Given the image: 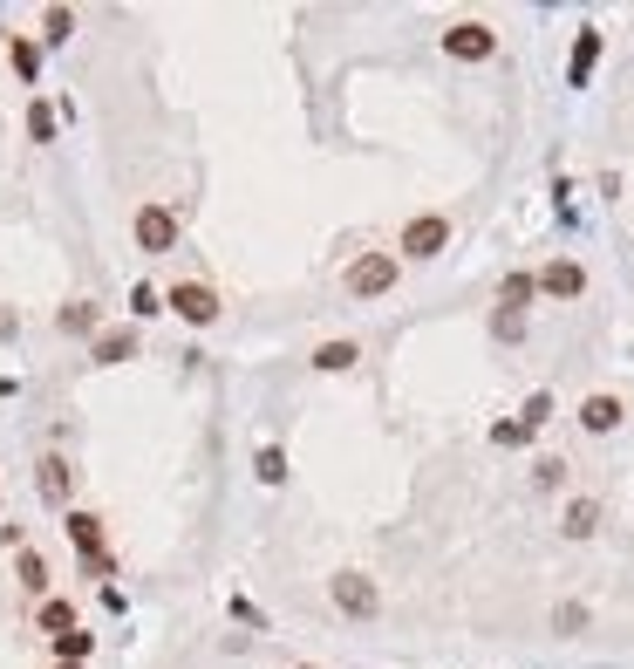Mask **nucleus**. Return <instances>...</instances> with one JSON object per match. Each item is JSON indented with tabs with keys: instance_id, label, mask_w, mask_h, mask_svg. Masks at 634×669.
I'll list each match as a JSON object with an SVG mask.
<instances>
[{
	"instance_id": "f257e3e1",
	"label": "nucleus",
	"mask_w": 634,
	"mask_h": 669,
	"mask_svg": "<svg viewBox=\"0 0 634 669\" xmlns=\"http://www.w3.org/2000/svg\"><path fill=\"white\" fill-rule=\"evenodd\" d=\"M396 280H403V260H396V253H362V260H348L341 287H348L355 301H382V294H396Z\"/></svg>"
},
{
	"instance_id": "f03ea898",
	"label": "nucleus",
	"mask_w": 634,
	"mask_h": 669,
	"mask_svg": "<svg viewBox=\"0 0 634 669\" xmlns=\"http://www.w3.org/2000/svg\"><path fill=\"white\" fill-rule=\"evenodd\" d=\"M437 253H450V219L444 212H416V219H403L396 260H437Z\"/></svg>"
},
{
	"instance_id": "7ed1b4c3",
	"label": "nucleus",
	"mask_w": 634,
	"mask_h": 669,
	"mask_svg": "<svg viewBox=\"0 0 634 669\" xmlns=\"http://www.w3.org/2000/svg\"><path fill=\"white\" fill-rule=\"evenodd\" d=\"M328 594H335V608L348 622H375L382 615V588H375L369 574H355V567H341L335 581H328Z\"/></svg>"
},
{
	"instance_id": "20e7f679",
	"label": "nucleus",
	"mask_w": 634,
	"mask_h": 669,
	"mask_svg": "<svg viewBox=\"0 0 634 669\" xmlns=\"http://www.w3.org/2000/svg\"><path fill=\"white\" fill-rule=\"evenodd\" d=\"M130 239H137V253H178V212L171 205H137V219H130Z\"/></svg>"
},
{
	"instance_id": "39448f33",
	"label": "nucleus",
	"mask_w": 634,
	"mask_h": 669,
	"mask_svg": "<svg viewBox=\"0 0 634 669\" xmlns=\"http://www.w3.org/2000/svg\"><path fill=\"white\" fill-rule=\"evenodd\" d=\"M164 308L178 321H191V328H212V321H219V287H212V280H178V287L164 294Z\"/></svg>"
},
{
	"instance_id": "423d86ee",
	"label": "nucleus",
	"mask_w": 634,
	"mask_h": 669,
	"mask_svg": "<svg viewBox=\"0 0 634 669\" xmlns=\"http://www.w3.org/2000/svg\"><path fill=\"white\" fill-rule=\"evenodd\" d=\"M444 55L450 62H491V55H498V28H491V21H450Z\"/></svg>"
},
{
	"instance_id": "0eeeda50",
	"label": "nucleus",
	"mask_w": 634,
	"mask_h": 669,
	"mask_svg": "<svg viewBox=\"0 0 634 669\" xmlns=\"http://www.w3.org/2000/svg\"><path fill=\"white\" fill-rule=\"evenodd\" d=\"M532 280H539V294H553V301H580V294H587V267H580V260H546Z\"/></svg>"
},
{
	"instance_id": "6e6552de",
	"label": "nucleus",
	"mask_w": 634,
	"mask_h": 669,
	"mask_svg": "<svg viewBox=\"0 0 634 669\" xmlns=\"http://www.w3.org/2000/svg\"><path fill=\"white\" fill-rule=\"evenodd\" d=\"M621 417H628V403H621V396H607V390L580 396V431H587V437H607V431H621Z\"/></svg>"
},
{
	"instance_id": "1a4fd4ad",
	"label": "nucleus",
	"mask_w": 634,
	"mask_h": 669,
	"mask_svg": "<svg viewBox=\"0 0 634 669\" xmlns=\"http://www.w3.org/2000/svg\"><path fill=\"white\" fill-rule=\"evenodd\" d=\"M532 301H539V280L525 274V267H519V274H505V280H498V315H525Z\"/></svg>"
},
{
	"instance_id": "9d476101",
	"label": "nucleus",
	"mask_w": 634,
	"mask_h": 669,
	"mask_svg": "<svg viewBox=\"0 0 634 669\" xmlns=\"http://www.w3.org/2000/svg\"><path fill=\"white\" fill-rule=\"evenodd\" d=\"M355 362H362V342H355V335H335V342L314 349V369H321V376H341V369H355Z\"/></svg>"
},
{
	"instance_id": "9b49d317",
	"label": "nucleus",
	"mask_w": 634,
	"mask_h": 669,
	"mask_svg": "<svg viewBox=\"0 0 634 669\" xmlns=\"http://www.w3.org/2000/svg\"><path fill=\"white\" fill-rule=\"evenodd\" d=\"M560 533H566V540H594V533H600V499H566Z\"/></svg>"
},
{
	"instance_id": "f8f14e48",
	"label": "nucleus",
	"mask_w": 634,
	"mask_h": 669,
	"mask_svg": "<svg viewBox=\"0 0 634 669\" xmlns=\"http://www.w3.org/2000/svg\"><path fill=\"white\" fill-rule=\"evenodd\" d=\"M594 62H600V28H580V41H573V62H566V82H573V89H587Z\"/></svg>"
},
{
	"instance_id": "ddd939ff",
	"label": "nucleus",
	"mask_w": 634,
	"mask_h": 669,
	"mask_svg": "<svg viewBox=\"0 0 634 669\" xmlns=\"http://www.w3.org/2000/svg\"><path fill=\"white\" fill-rule=\"evenodd\" d=\"M14 581H21L28 594H41V601H48V560H41L35 547H14Z\"/></svg>"
},
{
	"instance_id": "4468645a",
	"label": "nucleus",
	"mask_w": 634,
	"mask_h": 669,
	"mask_svg": "<svg viewBox=\"0 0 634 669\" xmlns=\"http://www.w3.org/2000/svg\"><path fill=\"white\" fill-rule=\"evenodd\" d=\"M48 656H55V663H89V656H96V635L75 622L69 635H55V642H48Z\"/></svg>"
},
{
	"instance_id": "2eb2a0df",
	"label": "nucleus",
	"mask_w": 634,
	"mask_h": 669,
	"mask_svg": "<svg viewBox=\"0 0 634 669\" xmlns=\"http://www.w3.org/2000/svg\"><path fill=\"white\" fill-rule=\"evenodd\" d=\"M137 355V328H96V362H130Z\"/></svg>"
},
{
	"instance_id": "dca6fc26",
	"label": "nucleus",
	"mask_w": 634,
	"mask_h": 669,
	"mask_svg": "<svg viewBox=\"0 0 634 669\" xmlns=\"http://www.w3.org/2000/svg\"><path fill=\"white\" fill-rule=\"evenodd\" d=\"M35 485H41V499H69V458L48 451V458L35 465Z\"/></svg>"
},
{
	"instance_id": "f3484780",
	"label": "nucleus",
	"mask_w": 634,
	"mask_h": 669,
	"mask_svg": "<svg viewBox=\"0 0 634 669\" xmlns=\"http://www.w3.org/2000/svg\"><path fill=\"white\" fill-rule=\"evenodd\" d=\"M35 622H41V635L55 642V635H69V629H75V608H69V601H55V594H48V601L35 608Z\"/></svg>"
},
{
	"instance_id": "a211bd4d",
	"label": "nucleus",
	"mask_w": 634,
	"mask_h": 669,
	"mask_svg": "<svg viewBox=\"0 0 634 669\" xmlns=\"http://www.w3.org/2000/svg\"><path fill=\"white\" fill-rule=\"evenodd\" d=\"M253 478H260V485H287V451H280V444H260V451H253Z\"/></svg>"
},
{
	"instance_id": "6ab92c4d",
	"label": "nucleus",
	"mask_w": 634,
	"mask_h": 669,
	"mask_svg": "<svg viewBox=\"0 0 634 669\" xmlns=\"http://www.w3.org/2000/svg\"><path fill=\"white\" fill-rule=\"evenodd\" d=\"M7 55H14V76H21V82L41 76V48H35L28 35H14V48H7Z\"/></svg>"
},
{
	"instance_id": "aec40b11",
	"label": "nucleus",
	"mask_w": 634,
	"mask_h": 669,
	"mask_svg": "<svg viewBox=\"0 0 634 669\" xmlns=\"http://www.w3.org/2000/svg\"><path fill=\"white\" fill-rule=\"evenodd\" d=\"M587 622H594V615H587V601H560V608H553V635H580Z\"/></svg>"
},
{
	"instance_id": "412c9836",
	"label": "nucleus",
	"mask_w": 634,
	"mask_h": 669,
	"mask_svg": "<svg viewBox=\"0 0 634 669\" xmlns=\"http://www.w3.org/2000/svg\"><path fill=\"white\" fill-rule=\"evenodd\" d=\"M69 28H75L69 7H48V14H41V41H48V48H62V41H69Z\"/></svg>"
},
{
	"instance_id": "4be33fe9",
	"label": "nucleus",
	"mask_w": 634,
	"mask_h": 669,
	"mask_svg": "<svg viewBox=\"0 0 634 669\" xmlns=\"http://www.w3.org/2000/svg\"><path fill=\"white\" fill-rule=\"evenodd\" d=\"M566 472H573L566 458H539V465H532V485H539V492H560V485H566Z\"/></svg>"
},
{
	"instance_id": "5701e85b",
	"label": "nucleus",
	"mask_w": 634,
	"mask_h": 669,
	"mask_svg": "<svg viewBox=\"0 0 634 669\" xmlns=\"http://www.w3.org/2000/svg\"><path fill=\"white\" fill-rule=\"evenodd\" d=\"M62 328H69V335H96V301H69V308H62Z\"/></svg>"
},
{
	"instance_id": "b1692460",
	"label": "nucleus",
	"mask_w": 634,
	"mask_h": 669,
	"mask_svg": "<svg viewBox=\"0 0 634 669\" xmlns=\"http://www.w3.org/2000/svg\"><path fill=\"white\" fill-rule=\"evenodd\" d=\"M28 137H35V144H55V110H48V103H28Z\"/></svg>"
},
{
	"instance_id": "393cba45",
	"label": "nucleus",
	"mask_w": 634,
	"mask_h": 669,
	"mask_svg": "<svg viewBox=\"0 0 634 669\" xmlns=\"http://www.w3.org/2000/svg\"><path fill=\"white\" fill-rule=\"evenodd\" d=\"M546 417H553V390H532V396H525V410H519V424H525V431H539Z\"/></svg>"
},
{
	"instance_id": "a878e982",
	"label": "nucleus",
	"mask_w": 634,
	"mask_h": 669,
	"mask_svg": "<svg viewBox=\"0 0 634 669\" xmlns=\"http://www.w3.org/2000/svg\"><path fill=\"white\" fill-rule=\"evenodd\" d=\"M157 308H164V301H157V287H150V280H137V287H130V315H137V321H150Z\"/></svg>"
},
{
	"instance_id": "bb28decb",
	"label": "nucleus",
	"mask_w": 634,
	"mask_h": 669,
	"mask_svg": "<svg viewBox=\"0 0 634 669\" xmlns=\"http://www.w3.org/2000/svg\"><path fill=\"white\" fill-rule=\"evenodd\" d=\"M525 437H532V431H525L519 417H512V424H491V444H505V451H512V444H525Z\"/></svg>"
},
{
	"instance_id": "cd10ccee",
	"label": "nucleus",
	"mask_w": 634,
	"mask_h": 669,
	"mask_svg": "<svg viewBox=\"0 0 634 669\" xmlns=\"http://www.w3.org/2000/svg\"><path fill=\"white\" fill-rule=\"evenodd\" d=\"M491 328H498V342H519V335H525V315H498Z\"/></svg>"
},
{
	"instance_id": "c85d7f7f",
	"label": "nucleus",
	"mask_w": 634,
	"mask_h": 669,
	"mask_svg": "<svg viewBox=\"0 0 634 669\" xmlns=\"http://www.w3.org/2000/svg\"><path fill=\"white\" fill-rule=\"evenodd\" d=\"M55 669H82V663H55Z\"/></svg>"
},
{
	"instance_id": "c756f323",
	"label": "nucleus",
	"mask_w": 634,
	"mask_h": 669,
	"mask_svg": "<svg viewBox=\"0 0 634 669\" xmlns=\"http://www.w3.org/2000/svg\"><path fill=\"white\" fill-rule=\"evenodd\" d=\"M300 669H314V663H300Z\"/></svg>"
}]
</instances>
